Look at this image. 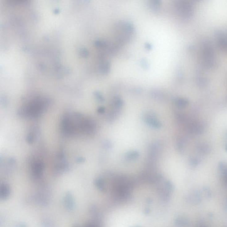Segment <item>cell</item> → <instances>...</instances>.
<instances>
[{
	"label": "cell",
	"mask_w": 227,
	"mask_h": 227,
	"mask_svg": "<svg viewBox=\"0 0 227 227\" xmlns=\"http://www.w3.org/2000/svg\"><path fill=\"white\" fill-rule=\"evenodd\" d=\"M37 133H38L37 130H36L35 128L34 130H32V131L29 133L27 137V141L28 142H29V143H33V141H34L35 139H36Z\"/></svg>",
	"instance_id": "277c9868"
},
{
	"label": "cell",
	"mask_w": 227,
	"mask_h": 227,
	"mask_svg": "<svg viewBox=\"0 0 227 227\" xmlns=\"http://www.w3.org/2000/svg\"><path fill=\"white\" fill-rule=\"evenodd\" d=\"M138 157V153L136 151L131 152L127 154V158L129 160H133L137 158Z\"/></svg>",
	"instance_id": "5b68a950"
},
{
	"label": "cell",
	"mask_w": 227,
	"mask_h": 227,
	"mask_svg": "<svg viewBox=\"0 0 227 227\" xmlns=\"http://www.w3.org/2000/svg\"><path fill=\"white\" fill-rule=\"evenodd\" d=\"M44 168V165L42 162L38 160L34 162L33 163L32 166V174L36 178L40 177L42 174Z\"/></svg>",
	"instance_id": "7a4b0ae2"
},
{
	"label": "cell",
	"mask_w": 227,
	"mask_h": 227,
	"mask_svg": "<svg viewBox=\"0 0 227 227\" xmlns=\"http://www.w3.org/2000/svg\"><path fill=\"white\" fill-rule=\"evenodd\" d=\"M48 100L47 99L36 98L22 108L19 114L28 118H36L41 115L48 106Z\"/></svg>",
	"instance_id": "6da1fadb"
},
{
	"label": "cell",
	"mask_w": 227,
	"mask_h": 227,
	"mask_svg": "<svg viewBox=\"0 0 227 227\" xmlns=\"http://www.w3.org/2000/svg\"><path fill=\"white\" fill-rule=\"evenodd\" d=\"M98 111L99 113H103L104 111V109L103 107H100L98 109Z\"/></svg>",
	"instance_id": "8992f818"
},
{
	"label": "cell",
	"mask_w": 227,
	"mask_h": 227,
	"mask_svg": "<svg viewBox=\"0 0 227 227\" xmlns=\"http://www.w3.org/2000/svg\"><path fill=\"white\" fill-rule=\"evenodd\" d=\"M145 120L149 124L150 126L155 127L156 128H159L161 127V124L157 120L155 116L152 114L146 115L145 117Z\"/></svg>",
	"instance_id": "3957f363"
}]
</instances>
